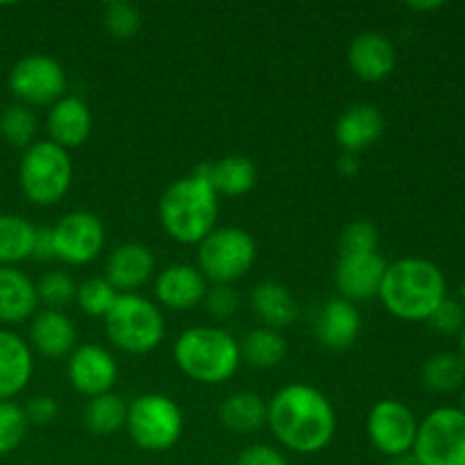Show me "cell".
Masks as SVG:
<instances>
[{"label": "cell", "instance_id": "1", "mask_svg": "<svg viewBox=\"0 0 465 465\" xmlns=\"http://www.w3.org/2000/svg\"><path fill=\"white\" fill-rule=\"evenodd\" d=\"M266 425L291 452L316 454L334 439L336 413L325 393L295 381L272 395Z\"/></svg>", "mask_w": 465, "mask_h": 465}, {"label": "cell", "instance_id": "2", "mask_svg": "<svg viewBox=\"0 0 465 465\" xmlns=\"http://www.w3.org/2000/svg\"><path fill=\"white\" fill-rule=\"evenodd\" d=\"M448 284L436 263L420 257H404L389 263L380 295L386 312L400 321H427L448 295Z\"/></svg>", "mask_w": 465, "mask_h": 465}, {"label": "cell", "instance_id": "3", "mask_svg": "<svg viewBox=\"0 0 465 465\" xmlns=\"http://www.w3.org/2000/svg\"><path fill=\"white\" fill-rule=\"evenodd\" d=\"M216 221L218 195L203 166L173 182L159 200V223L177 243L198 245L216 230Z\"/></svg>", "mask_w": 465, "mask_h": 465}, {"label": "cell", "instance_id": "4", "mask_svg": "<svg viewBox=\"0 0 465 465\" xmlns=\"http://www.w3.org/2000/svg\"><path fill=\"white\" fill-rule=\"evenodd\" d=\"M177 368L198 384H225L241 366L239 341L218 327H191L173 348Z\"/></svg>", "mask_w": 465, "mask_h": 465}, {"label": "cell", "instance_id": "5", "mask_svg": "<svg viewBox=\"0 0 465 465\" xmlns=\"http://www.w3.org/2000/svg\"><path fill=\"white\" fill-rule=\"evenodd\" d=\"M103 321L109 343L127 354L153 352L166 336L162 309L136 293L118 295Z\"/></svg>", "mask_w": 465, "mask_h": 465}, {"label": "cell", "instance_id": "6", "mask_svg": "<svg viewBox=\"0 0 465 465\" xmlns=\"http://www.w3.org/2000/svg\"><path fill=\"white\" fill-rule=\"evenodd\" d=\"M18 184L32 204L50 207L64 200L73 184V162L68 150L53 141H36L25 148L18 166Z\"/></svg>", "mask_w": 465, "mask_h": 465}, {"label": "cell", "instance_id": "7", "mask_svg": "<svg viewBox=\"0 0 465 465\" xmlns=\"http://www.w3.org/2000/svg\"><path fill=\"white\" fill-rule=\"evenodd\" d=\"M125 430L136 448L145 452H166L180 440L184 416L168 395L143 393L127 407Z\"/></svg>", "mask_w": 465, "mask_h": 465}, {"label": "cell", "instance_id": "8", "mask_svg": "<svg viewBox=\"0 0 465 465\" xmlns=\"http://www.w3.org/2000/svg\"><path fill=\"white\" fill-rule=\"evenodd\" d=\"M257 262V243L243 227H216L198 243V271L213 284H234Z\"/></svg>", "mask_w": 465, "mask_h": 465}, {"label": "cell", "instance_id": "9", "mask_svg": "<svg viewBox=\"0 0 465 465\" xmlns=\"http://www.w3.org/2000/svg\"><path fill=\"white\" fill-rule=\"evenodd\" d=\"M413 454L422 465H465V413L440 407L418 425Z\"/></svg>", "mask_w": 465, "mask_h": 465}, {"label": "cell", "instance_id": "10", "mask_svg": "<svg viewBox=\"0 0 465 465\" xmlns=\"http://www.w3.org/2000/svg\"><path fill=\"white\" fill-rule=\"evenodd\" d=\"M9 91L21 104H53L66 91V73L57 59L48 54H25L12 66L7 77Z\"/></svg>", "mask_w": 465, "mask_h": 465}, {"label": "cell", "instance_id": "11", "mask_svg": "<svg viewBox=\"0 0 465 465\" xmlns=\"http://www.w3.org/2000/svg\"><path fill=\"white\" fill-rule=\"evenodd\" d=\"M53 230L54 259L68 266H84L100 257L104 248V225L95 213L71 212L59 218Z\"/></svg>", "mask_w": 465, "mask_h": 465}, {"label": "cell", "instance_id": "12", "mask_svg": "<svg viewBox=\"0 0 465 465\" xmlns=\"http://www.w3.org/2000/svg\"><path fill=\"white\" fill-rule=\"evenodd\" d=\"M366 434L377 452L389 459L402 457L411 452L416 443L418 420L400 400H380L368 413Z\"/></svg>", "mask_w": 465, "mask_h": 465}, {"label": "cell", "instance_id": "13", "mask_svg": "<svg viewBox=\"0 0 465 465\" xmlns=\"http://www.w3.org/2000/svg\"><path fill=\"white\" fill-rule=\"evenodd\" d=\"M66 377L77 393L91 400L112 393L118 380V366L107 350L95 343H84L68 354Z\"/></svg>", "mask_w": 465, "mask_h": 465}, {"label": "cell", "instance_id": "14", "mask_svg": "<svg viewBox=\"0 0 465 465\" xmlns=\"http://www.w3.org/2000/svg\"><path fill=\"white\" fill-rule=\"evenodd\" d=\"M386 266L389 263L381 259L380 252L339 254L334 282L341 298L350 302H366V300L377 298Z\"/></svg>", "mask_w": 465, "mask_h": 465}, {"label": "cell", "instance_id": "15", "mask_svg": "<svg viewBox=\"0 0 465 465\" xmlns=\"http://www.w3.org/2000/svg\"><path fill=\"white\" fill-rule=\"evenodd\" d=\"M207 280L198 266L191 263H171L154 280V298L159 304L173 312H189L198 307L207 293Z\"/></svg>", "mask_w": 465, "mask_h": 465}, {"label": "cell", "instance_id": "16", "mask_svg": "<svg viewBox=\"0 0 465 465\" xmlns=\"http://www.w3.org/2000/svg\"><path fill=\"white\" fill-rule=\"evenodd\" d=\"M94 127L89 104L77 95H62L57 103L50 104L45 130L50 141L64 150H75L86 143Z\"/></svg>", "mask_w": 465, "mask_h": 465}, {"label": "cell", "instance_id": "17", "mask_svg": "<svg viewBox=\"0 0 465 465\" xmlns=\"http://www.w3.org/2000/svg\"><path fill=\"white\" fill-rule=\"evenodd\" d=\"M348 64L363 82H381L395 71L398 53L381 32H361L348 45Z\"/></svg>", "mask_w": 465, "mask_h": 465}, {"label": "cell", "instance_id": "18", "mask_svg": "<svg viewBox=\"0 0 465 465\" xmlns=\"http://www.w3.org/2000/svg\"><path fill=\"white\" fill-rule=\"evenodd\" d=\"M384 114L371 103L350 104L339 116L334 127L336 143L341 145L343 153L359 154L375 145L384 134Z\"/></svg>", "mask_w": 465, "mask_h": 465}, {"label": "cell", "instance_id": "19", "mask_svg": "<svg viewBox=\"0 0 465 465\" xmlns=\"http://www.w3.org/2000/svg\"><path fill=\"white\" fill-rule=\"evenodd\" d=\"M361 331V313L357 304L343 298H331L318 312L316 339L322 348L331 352H343L352 348Z\"/></svg>", "mask_w": 465, "mask_h": 465}, {"label": "cell", "instance_id": "20", "mask_svg": "<svg viewBox=\"0 0 465 465\" xmlns=\"http://www.w3.org/2000/svg\"><path fill=\"white\" fill-rule=\"evenodd\" d=\"M154 272V254L143 243H123L109 254L104 280L118 293H134Z\"/></svg>", "mask_w": 465, "mask_h": 465}, {"label": "cell", "instance_id": "21", "mask_svg": "<svg viewBox=\"0 0 465 465\" xmlns=\"http://www.w3.org/2000/svg\"><path fill=\"white\" fill-rule=\"evenodd\" d=\"M35 372L32 348L18 334L0 330V402H12L25 391Z\"/></svg>", "mask_w": 465, "mask_h": 465}, {"label": "cell", "instance_id": "22", "mask_svg": "<svg viewBox=\"0 0 465 465\" xmlns=\"http://www.w3.org/2000/svg\"><path fill=\"white\" fill-rule=\"evenodd\" d=\"M30 345L48 359L68 357L77 348L75 325L64 312H36L30 322Z\"/></svg>", "mask_w": 465, "mask_h": 465}, {"label": "cell", "instance_id": "23", "mask_svg": "<svg viewBox=\"0 0 465 465\" xmlns=\"http://www.w3.org/2000/svg\"><path fill=\"white\" fill-rule=\"evenodd\" d=\"M39 307L36 284L16 266H0V322L30 321Z\"/></svg>", "mask_w": 465, "mask_h": 465}, {"label": "cell", "instance_id": "24", "mask_svg": "<svg viewBox=\"0 0 465 465\" xmlns=\"http://www.w3.org/2000/svg\"><path fill=\"white\" fill-rule=\"evenodd\" d=\"M250 304H252L254 316L263 322V327H271V330L280 331L298 321V300L280 282H259L252 289Z\"/></svg>", "mask_w": 465, "mask_h": 465}, {"label": "cell", "instance_id": "25", "mask_svg": "<svg viewBox=\"0 0 465 465\" xmlns=\"http://www.w3.org/2000/svg\"><path fill=\"white\" fill-rule=\"evenodd\" d=\"M203 171L216 195L241 198L257 184V168H254L252 159L243 157V154H230L213 163H203Z\"/></svg>", "mask_w": 465, "mask_h": 465}, {"label": "cell", "instance_id": "26", "mask_svg": "<svg viewBox=\"0 0 465 465\" xmlns=\"http://www.w3.org/2000/svg\"><path fill=\"white\" fill-rule=\"evenodd\" d=\"M223 425L234 434H254L266 425L268 404L266 400L252 391H236L227 395L218 409Z\"/></svg>", "mask_w": 465, "mask_h": 465}, {"label": "cell", "instance_id": "27", "mask_svg": "<svg viewBox=\"0 0 465 465\" xmlns=\"http://www.w3.org/2000/svg\"><path fill=\"white\" fill-rule=\"evenodd\" d=\"M241 361L250 363L257 371H271L277 368L286 357L284 336L271 327H257L248 331L239 343Z\"/></svg>", "mask_w": 465, "mask_h": 465}, {"label": "cell", "instance_id": "28", "mask_svg": "<svg viewBox=\"0 0 465 465\" xmlns=\"http://www.w3.org/2000/svg\"><path fill=\"white\" fill-rule=\"evenodd\" d=\"M36 227L16 213H0V266H16L32 257Z\"/></svg>", "mask_w": 465, "mask_h": 465}, {"label": "cell", "instance_id": "29", "mask_svg": "<svg viewBox=\"0 0 465 465\" xmlns=\"http://www.w3.org/2000/svg\"><path fill=\"white\" fill-rule=\"evenodd\" d=\"M127 404L121 395L104 393L91 398L84 409V427L95 436H112L125 427Z\"/></svg>", "mask_w": 465, "mask_h": 465}, {"label": "cell", "instance_id": "30", "mask_svg": "<svg viewBox=\"0 0 465 465\" xmlns=\"http://www.w3.org/2000/svg\"><path fill=\"white\" fill-rule=\"evenodd\" d=\"M422 381L434 393H450L457 391L465 381V363L461 354L440 352L434 354L422 368Z\"/></svg>", "mask_w": 465, "mask_h": 465}, {"label": "cell", "instance_id": "31", "mask_svg": "<svg viewBox=\"0 0 465 465\" xmlns=\"http://www.w3.org/2000/svg\"><path fill=\"white\" fill-rule=\"evenodd\" d=\"M0 134L14 148H30L36 134V118L25 104H12L0 114Z\"/></svg>", "mask_w": 465, "mask_h": 465}, {"label": "cell", "instance_id": "32", "mask_svg": "<svg viewBox=\"0 0 465 465\" xmlns=\"http://www.w3.org/2000/svg\"><path fill=\"white\" fill-rule=\"evenodd\" d=\"M118 291L109 284L104 277H91V280L77 284L75 302L86 316L104 318L118 298Z\"/></svg>", "mask_w": 465, "mask_h": 465}, {"label": "cell", "instance_id": "33", "mask_svg": "<svg viewBox=\"0 0 465 465\" xmlns=\"http://www.w3.org/2000/svg\"><path fill=\"white\" fill-rule=\"evenodd\" d=\"M77 284L73 277L64 271L45 272L39 282H36V298L39 304H45V309H54L62 312L66 304L75 302Z\"/></svg>", "mask_w": 465, "mask_h": 465}, {"label": "cell", "instance_id": "34", "mask_svg": "<svg viewBox=\"0 0 465 465\" xmlns=\"http://www.w3.org/2000/svg\"><path fill=\"white\" fill-rule=\"evenodd\" d=\"M103 23L114 39L127 41L141 30V25H143V16H141L136 5L125 3V0H114V3L104 5Z\"/></svg>", "mask_w": 465, "mask_h": 465}, {"label": "cell", "instance_id": "35", "mask_svg": "<svg viewBox=\"0 0 465 465\" xmlns=\"http://www.w3.org/2000/svg\"><path fill=\"white\" fill-rule=\"evenodd\" d=\"M25 411L14 402H0V457L14 452L27 434Z\"/></svg>", "mask_w": 465, "mask_h": 465}, {"label": "cell", "instance_id": "36", "mask_svg": "<svg viewBox=\"0 0 465 465\" xmlns=\"http://www.w3.org/2000/svg\"><path fill=\"white\" fill-rule=\"evenodd\" d=\"M377 245H380V232H377V227L368 221H354L341 232L339 254L377 252Z\"/></svg>", "mask_w": 465, "mask_h": 465}, {"label": "cell", "instance_id": "37", "mask_svg": "<svg viewBox=\"0 0 465 465\" xmlns=\"http://www.w3.org/2000/svg\"><path fill=\"white\" fill-rule=\"evenodd\" d=\"M427 322L431 325V330L439 331V334H461L465 325V307L459 300L445 298L439 307L434 309Z\"/></svg>", "mask_w": 465, "mask_h": 465}, {"label": "cell", "instance_id": "38", "mask_svg": "<svg viewBox=\"0 0 465 465\" xmlns=\"http://www.w3.org/2000/svg\"><path fill=\"white\" fill-rule=\"evenodd\" d=\"M203 304L209 316L225 321V318H232L239 312V293L230 284H213L204 293Z\"/></svg>", "mask_w": 465, "mask_h": 465}, {"label": "cell", "instance_id": "39", "mask_svg": "<svg viewBox=\"0 0 465 465\" xmlns=\"http://www.w3.org/2000/svg\"><path fill=\"white\" fill-rule=\"evenodd\" d=\"M236 465H291L289 459L272 445L254 443L241 450L236 457Z\"/></svg>", "mask_w": 465, "mask_h": 465}, {"label": "cell", "instance_id": "40", "mask_svg": "<svg viewBox=\"0 0 465 465\" xmlns=\"http://www.w3.org/2000/svg\"><path fill=\"white\" fill-rule=\"evenodd\" d=\"M23 411H25V418L30 425H50V422L57 418L59 413V407L57 402H54V398H50V395H36V398H32L30 402L23 407Z\"/></svg>", "mask_w": 465, "mask_h": 465}, {"label": "cell", "instance_id": "41", "mask_svg": "<svg viewBox=\"0 0 465 465\" xmlns=\"http://www.w3.org/2000/svg\"><path fill=\"white\" fill-rule=\"evenodd\" d=\"M32 257L39 262H50L54 259V243H53V230L50 227H36L35 248H32Z\"/></svg>", "mask_w": 465, "mask_h": 465}, {"label": "cell", "instance_id": "42", "mask_svg": "<svg viewBox=\"0 0 465 465\" xmlns=\"http://www.w3.org/2000/svg\"><path fill=\"white\" fill-rule=\"evenodd\" d=\"M359 168H361V163H359V154L343 153L339 157V162H336V171H339L343 177H354L359 173Z\"/></svg>", "mask_w": 465, "mask_h": 465}, {"label": "cell", "instance_id": "43", "mask_svg": "<svg viewBox=\"0 0 465 465\" xmlns=\"http://www.w3.org/2000/svg\"><path fill=\"white\" fill-rule=\"evenodd\" d=\"M443 0H427V3H407L409 9H413V12H434V9H440L443 7Z\"/></svg>", "mask_w": 465, "mask_h": 465}, {"label": "cell", "instance_id": "44", "mask_svg": "<svg viewBox=\"0 0 465 465\" xmlns=\"http://www.w3.org/2000/svg\"><path fill=\"white\" fill-rule=\"evenodd\" d=\"M389 465H422L420 461L416 459V454L409 452V454H402V457H395L391 459Z\"/></svg>", "mask_w": 465, "mask_h": 465}, {"label": "cell", "instance_id": "45", "mask_svg": "<svg viewBox=\"0 0 465 465\" xmlns=\"http://www.w3.org/2000/svg\"><path fill=\"white\" fill-rule=\"evenodd\" d=\"M461 359H463V363H465V325H463V330H461Z\"/></svg>", "mask_w": 465, "mask_h": 465}, {"label": "cell", "instance_id": "46", "mask_svg": "<svg viewBox=\"0 0 465 465\" xmlns=\"http://www.w3.org/2000/svg\"><path fill=\"white\" fill-rule=\"evenodd\" d=\"M461 304L465 307V282L461 284Z\"/></svg>", "mask_w": 465, "mask_h": 465}, {"label": "cell", "instance_id": "47", "mask_svg": "<svg viewBox=\"0 0 465 465\" xmlns=\"http://www.w3.org/2000/svg\"><path fill=\"white\" fill-rule=\"evenodd\" d=\"M461 411L465 413V391H463V398H461Z\"/></svg>", "mask_w": 465, "mask_h": 465}]
</instances>
